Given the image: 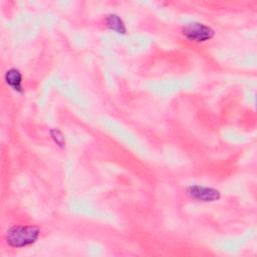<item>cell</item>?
Returning <instances> with one entry per match:
<instances>
[{
    "label": "cell",
    "instance_id": "6da1fadb",
    "mask_svg": "<svg viewBox=\"0 0 257 257\" xmlns=\"http://www.w3.org/2000/svg\"><path fill=\"white\" fill-rule=\"evenodd\" d=\"M39 229L34 226H14L7 232V242L12 247H24L36 241Z\"/></svg>",
    "mask_w": 257,
    "mask_h": 257
},
{
    "label": "cell",
    "instance_id": "7a4b0ae2",
    "mask_svg": "<svg viewBox=\"0 0 257 257\" xmlns=\"http://www.w3.org/2000/svg\"><path fill=\"white\" fill-rule=\"evenodd\" d=\"M184 36L192 41L203 42L214 36V30L203 23H189L182 30Z\"/></svg>",
    "mask_w": 257,
    "mask_h": 257
},
{
    "label": "cell",
    "instance_id": "3957f363",
    "mask_svg": "<svg viewBox=\"0 0 257 257\" xmlns=\"http://www.w3.org/2000/svg\"><path fill=\"white\" fill-rule=\"evenodd\" d=\"M188 194L195 200L203 202H213L220 199L221 195L218 190L202 187V186H191L188 188Z\"/></svg>",
    "mask_w": 257,
    "mask_h": 257
},
{
    "label": "cell",
    "instance_id": "277c9868",
    "mask_svg": "<svg viewBox=\"0 0 257 257\" xmlns=\"http://www.w3.org/2000/svg\"><path fill=\"white\" fill-rule=\"evenodd\" d=\"M5 79L7 84H9L14 90L21 91V80H22V75L19 72V70L12 68L9 69L6 74H5Z\"/></svg>",
    "mask_w": 257,
    "mask_h": 257
},
{
    "label": "cell",
    "instance_id": "5b68a950",
    "mask_svg": "<svg viewBox=\"0 0 257 257\" xmlns=\"http://www.w3.org/2000/svg\"><path fill=\"white\" fill-rule=\"evenodd\" d=\"M106 26L117 32V33H124L125 32V26L122 22V20L115 14H110L106 18Z\"/></svg>",
    "mask_w": 257,
    "mask_h": 257
}]
</instances>
